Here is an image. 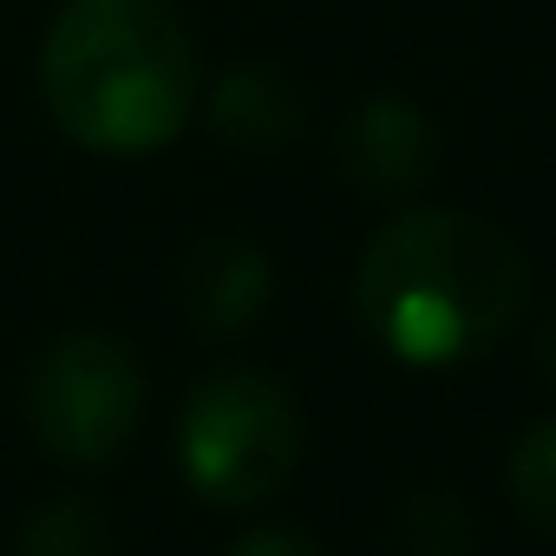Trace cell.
<instances>
[{
    "mask_svg": "<svg viewBox=\"0 0 556 556\" xmlns=\"http://www.w3.org/2000/svg\"><path fill=\"white\" fill-rule=\"evenodd\" d=\"M210 118L229 144L242 151H268V144H289L295 125H302V99L282 73H268V66H236L216 99H210Z\"/></svg>",
    "mask_w": 556,
    "mask_h": 556,
    "instance_id": "52a82bcc",
    "label": "cell"
},
{
    "mask_svg": "<svg viewBox=\"0 0 556 556\" xmlns=\"http://www.w3.org/2000/svg\"><path fill=\"white\" fill-rule=\"evenodd\" d=\"M184 484L216 510H255L302 465V406L262 367H216L177 413Z\"/></svg>",
    "mask_w": 556,
    "mask_h": 556,
    "instance_id": "3957f363",
    "label": "cell"
},
{
    "mask_svg": "<svg viewBox=\"0 0 556 556\" xmlns=\"http://www.w3.org/2000/svg\"><path fill=\"white\" fill-rule=\"evenodd\" d=\"M536 348H543V367H549V380H556V315H549V328H543Z\"/></svg>",
    "mask_w": 556,
    "mask_h": 556,
    "instance_id": "8fae6325",
    "label": "cell"
},
{
    "mask_svg": "<svg viewBox=\"0 0 556 556\" xmlns=\"http://www.w3.org/2000/svg\"><path fill=\"white\" fill-rule=\"evenodd\" d=\"M523 295V249L465 210H400L354 268V315L400 367H458L497 348Z\"/></svg>",
    "mask_w": 556,
    "mask_h": 556,
    "instance_id": "6da1fadb",
    "label": "cell"
},
{
    "mask_svg": "<svg viewBox=\"0 0 556 556\" xmlns=\"http://www.w3.org/2000/svg\"><path fill=\"white\" fill-rule=\"evenodd\" d=\"M27 426L73 471L112 465L144 426V367L112 334H60L27 367Z\"/></svg>",
    "mask_w": 556,
    "mask_h": 556,
    "instance_id": "277c9868",
    "label": "cell"
},
{
    "mask_svg": "<svg viewBox=\"0 0 556 556\" xmlns=\"http://www.w3.org/2000/svg\"><path fill=\"white\" fill-rule=\"evenodd\" d=\"M268 295H275V268L242 236H210L184 262V315L210 341L255 328V315L268 308Z\"/></svg>",
    "mask_w": 556,
    "mask_h": 556,
    "instance_id": "8992f818",
    "label": "cell"
},
{
    "mask_svg": "<svg viewBox=\"0 0 556 556\" xmlns=\"http://www.w3.org/2000/svg\"><path fill=\"white\" fill-rule=\"evenodd\" d=\"M504 478H510V504H517V517H523L530 530L556 536V419L530 426V432L510 445Z\"/></svg>",
    "mask_w": 556,
    "mask_h": 556,
    "instance_id": "9c48e42d",
    "label": "cell"
},
{
    "mask_svg": "<svg viewBox=\"0 0 556 556\" xmlns=\"http://www.w3.org/2000/svg\"><path fill=\"white\" fill-rule=\"evenodd\" d=\"M341 177L367 197H413L432 164H439V138L426 125V112H413L406 99H367L341 138H334Z\"/></svg>",
    "mask_w": 556,
    "mask_h": 556,
    "instance_id": "5b68a950",
    "label": "cell"
},
{
    "mask_svg": "<svg viewBox=\"0 0 556 556\" xmlns=\"http://www.w3.org/2000/svg\"><path fill=\"white\" fill-rule=\"evenodd\" d=\"M197 40L170 0H66L40 47L53 125L105 157L170 144L197 112Z\"/></svg>",
    "mask_w": 556,
    "mask_h": 556,
    "instance_id": "7a4b0ae2",
    "label": "cell"
},
{
    "mask_svg": "<svg viewBox=\"0 0 556 556\" xmlns=\"http://www.w3.org/2000/svg\"><path fill=\"white\" fill-rule=\"evenodd\" d=\"M21 556H112V510L92 497H53L27 517Z\"/></svg>",
    "mask_w": 556,
    "mask_h": 556,
    "instance_id": "ba28073f",
    "label": "cell"
},
{
    "mask_svg": "<svg viewBox=\"0 0 556 556\" xmlns=\"http://www.w3.org/2000/svg\"><path fill=\"white\" fill-rule=\"evenodd\" d=\"M229 556H321V543L295 523H255L229 543Z\"/></svg>",
    "mask_w": 556,
    "mask_h": 556,
    "instance_id": "30bf717a",
    "label": "cell"
}]
</instances>
